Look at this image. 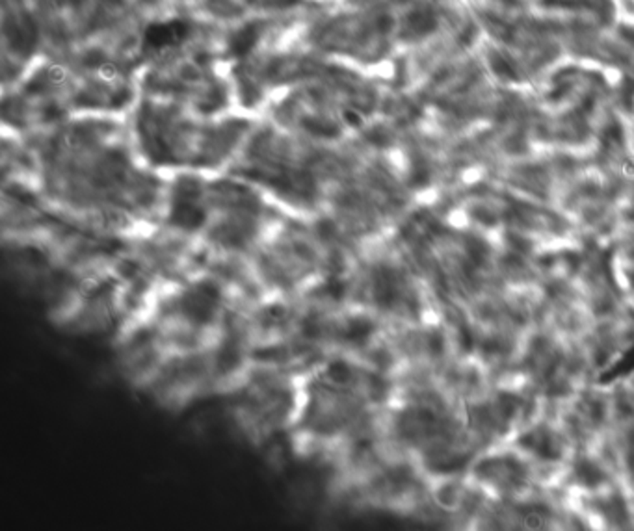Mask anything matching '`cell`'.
I'll use <instances>...</instances> for the list:
<instances>
[{"label":"cell","instance_id":"obj_7","mask_svg":"<svg viewBox=\"0 0 634 531\" xmlns=\"http://www.w3.org/2000/svg\"><path fill=\"white\" fill-rule=\"evenodd\" d=\"M577 475H578V480L583 481V483L590 485V487H595V485H599L603 481V478H605V475H603V472L599 470V468H597L593 463H588V461L581 463V465L577 466Z\"/></svg>","mask_w":634,"mask_h":531},{"label":"cell","instance_id":"obj_2","mask_svg":"<svg viewBox=\"0 0 634 531\" xmlns=\"http://www.w3.org/2000/svg\"><path fill=\"white\" fill-rule=\"evenodd\" d=\"M337 229L324 221L312 231L270 234L250 260L251 279L262 299H290L339 287L350 266V253L337 245Z\"/></svg>","mask_w":634,"mask_h":531},{"label":"cell","instance_id":"obj_9","mask_svg":"<svg viewBox=\"0 0 634 531\" xmlns=\"http://www.w3.org/2000/svg\"><path fill=\"white\" fill-rule=\"evenodd\" d=\"M114 71H116V69H114V66H106V67H103V75H104V76H108V78H112V76L116 75Z\"/></svg>","mask_w":634,"mask_h":531},{"label":"cell","instance_id":"obj_6","mask_svg":"<svg viewBox=\"0 0 634 531\" xmlns=\"http://www.w3.org/2000/svg\"><path fill=\"white\" fill-rule=\"evenodd\" d=\"M257 39H259V29L250 24L246 29L238 30L235 33V38L231 39V51L232 54H237V56H244L251 48L255 47Z\"/></svg>","mask_w":634,"mask_h":531},{"label":"cell","instance_id":"obj_1","mask_svg":"<svg viewBox=\"0 0 634 531\" xmlns=\"http://www.w3.org/2000/svg\"><path fill=\"white\" fill-rule=\"evenodd\" d=\"M384 373L357 353H333L302 373L300 405L289 437L294 448L339 461L374 438L378 407L387 401Z\"/></svg>","mask_w":634,"mask_h":531},{"label":"cell","instance_id":"obj_5","mask_svg":"<svg viewBox=\"0 0 634 531\" xmlns=\"http://www.w3.org/2000/svg\"><path fill=\"white\" fill-rule=\"evenodd\" d=\"M521 444L526 448V450L534 451L543 459H549V461H556L560 459V448L554 440L553 435L545 431H532L526 433L525 437H521Z\"/></svg>","mask_w":634,"mask_h":531},{"label":"cell","instance_id":"obj_8","mask_svg":"<svg viewBox=\"0 0 634 531\" xmlns=\"http://www.w3.org/2000/svg\"><path fill=\"white\" fill-rule=\"evenodd\" d=\"M48 73H51L52 82L63 81V69H62V67H52V69L48 71Z\"/></svg>","mask_w":634,"mask_h":531},{"label":"cell","instance_id":"obj_3","mask_svg":"<svg viewBox=\"0 0 634 531\" xmlns=\"http://www.w3.org/2000/svg\"><path fill=\"white\" fill-rule=\"evenodd\" d=\"M302 371L277 362L250 361L225 388L238 431L253 444L290 435L300 405Z\"/></svg>","mask_w":634,"mask_h":531},{"label":"cell","instance_id":"obj_4","mask_svg":"<svg viewBox=\"0 0 634 531\" xmlns=\"http://www.w3.org/2000/svg\"><path fill=\"white\" fill-rule=\"evenodd\" d=\"M188 36V24L183 21H173L168 24H151L145 32V41L151 47H166Z\"/></svg>","mask_w":634,"mask_h":531}]
</instances>
